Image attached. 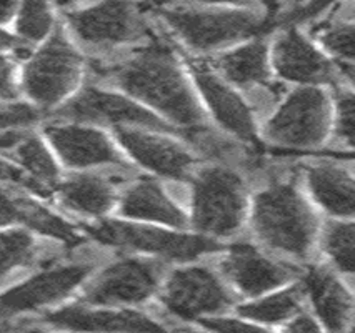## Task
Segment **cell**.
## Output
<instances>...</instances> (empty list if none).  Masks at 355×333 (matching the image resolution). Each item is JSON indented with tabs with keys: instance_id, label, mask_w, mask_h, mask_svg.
Instances as JSON below:
<instances>
[{
	"instance_id": "obj_40",
	"label": "cell",
	"mask_w": 355,
	"mask_h": 333,
	"mask_svg": "<svg viewBox=\"0 0 355 333\" xmlns=\"http://www.w3.org/2000/svg\"><path fill=\"white\" fill-rule=\"evenodd\" d=\"M53 3H55L57 7L62 10L69 12V10H73V9H78V7L82 6L84 2H90V0H52Z\"/></svg>"
},
{
	"instance_id": "obj_41",
	"label": "cell",
	"mask_w": 355,
	"mask_h": 333,
	"mask_svg": "<svg viewBox=\"0 0 355 333\" xmlns=\"http://www.w3.org/2000/svg\"><path fill=\"white\" fill-rule=\"evenodd\" d=\"M200 2H210V3L222 2V3H235V6H249L252 0H200Z\"/></svg>"
},
{
	"instance_id": "obj_2",
	"label": "cell",
	"mask_w": 355,
	"mask_h": 333,
	"mask_svg": "<svg viewBox=\"0 0 355 333\" xmlns=\"http://www.w3.org/2000/svg\"><path fill=\"white\" fill-rule=\"evenodd\" d=\"M254 228L272 249L307 257L317 219L294 183L274 182L255 197Z\"/></svg>"
},
{
	"instance_id": "obj_33",
	"label": "cell",
	"mask_w": 355,
	"mask_h": 333,
	"mask_svg": "<svg viewBox=\"0 0 355 333\" xmlns=\"http://www.w3.org/2000/svg\"><path fill=\"white\" fill-rule=\"evenodd\" d=\"M0 180L2 182H10V183H19L22 187L28 188V190L39 193V195H47V190H45V185L40 183L39 180L32 179L27 174H24L22 168L12 165V163L6 162V160L0 159Z\"/></svg>"
},
{
	"instance_id": "obj_26",
	"label": "cell",
	"mask_w": 355,
	"mask_h": 333,
	"mask_svg": "<svg viewBox=\"0 0 355 333\" xmlns=\"http://www.w3.org/2000/svg\"><path fill=\"white\" fill-rule=\"evenodd\" d=\"M55 28L49 0H20L15 15V32L22 42H42Z\"/></svg>"
},
{
	"instance_id": "obj_18",
	"label": "cell",
	"mask_w": 355,
	"mask_h": 333,
	"mask_svg": "<svg viewBox=\"0 0 355 333\" xmlns=\"http://www.w3.org/2000/svg\"><path fill=\"white\" fill-rule=\"evenodd\" d=\"M47 322L65 330L96 332H155L164 330L162 325L140 315L137 312L90 310L85 307H67L47 315Z\"/></svg>"
},
{
	"instance_id": "obj_36",
	"label": "cell",
	"mask_w": 355,
	"mask_h": 333,
	"mask_svg": "<svg viewBox=\"0 0 355 333\" xmlns=\"http://www.w3.org/2000/svg\"><path fill=\"white\" fill-rule=\"evenodd\" d=\"M288 332H297V333H313L319 332V325L315 323V320H312L311 316L300 315L287 327Z\"/></svg>"
},
{
	"instance_id": "obj_37",
	"label": "cell",
	"mask_w": 355,
	"mask_h": 333,
	"mask_svg": "<svg viewBox=\"0 0 355 333\" xmlns=\"http://www.w3.org/2000/svg\"><path fill=\"white\" fill-rule=\"evenodd\" d=\"M332 2H334V0H309L307 6H304L302 9L297 10L294 14V17L299 19V20L312 17V15L319 14L322 9H325V7H327L329 3H332Z\"/></svg>"
},
{
	"instance_id": "obj_23",
	"label": "cell",
	"mask_w": 355,
	"mask_h": 333,
	"mask_svg": "<svg viewBox=\"0 0 355 333\" xmlns=\"http://www.w3.org/2000/svg\"><path fill=\"white\" fill-rule=\"evenodd\" d=\"M313 197L325 210L349 217L354 212V180L336 165H315L307 170Z\"/></svg>"
},
{
	"instance_id": "obj_38",
	"label": "cell",
	"mask_w": 355,
	"mask_h": 333,
	"mask_svg": "<svg viewBox=\"0 0 355 333\" xmlns=\"http://www.w3.org/2000/svg\"><path fill=\"white\" fill-rule=\"evenodd\" d=\"M20 0H0V27L15 19Z\"/></svg>"
},
{
	"instance_id": "obj_4",
	"label": "cell",
	"mask_w": 355,
	"mask_h": 333,
	"mask_svg": "<svg viewBox=\"0 0 355 333\" xmlns=\"http://www.w3.org/2000/svg\"><path fill=\"white\" fill-rule=\"evenodd\" d=\"M193 224L200 232L224 237L237 232L245 213V187L235 172L209 167L193 180Z\"/></svg>"
},
{
	"instance_id": "obj_25",
	"label": "cell",
	"mask_w": 355,
	"mask_h": 333,
	"mask_svg": "<svg viewBox=\"0 0 355 333\" xmlns=\"http://www.w3.org/2000/svg\"><path fill=\"white\" fill-rule=\"evenodd\" d=\"M304 287H291L288 290L279 291V294L270 295L259 302L249 303L239 308L242 316L255 320L262 323H279L284 320L292 318L297 312L300 310V302H302Z\"/></svg>"
},
{
	"instance_id": "obj_17",
	"label": "cell",
	"mask_w": 355,
	"mask_h": 333,
	"mask_svg": "<svg viewBox=\"0 0 355 333\" xmlns=\"http://www.w3.org/2000/svg\"><path fill=\"white\" fill-rule=\"evenodd\" d=\"M191 67L202 96L205 97L217 120L242 141L257 143L259 141L254 118H252L249 107L243 104L242 98L232 89L227 87L218 77L207 71L204 65L192 64Z\"/></svg>"
},
{
	"instance_id": "obj_32",
	"label": "cell",
	"mask_w": 355,
	"mask_h": 333,
	"mask_svg": "<svg viewBox=\"0 0 355 333\" xmlns=\"http://www.w3.org/2000/svg\"><path fill=\"white\" fill-rule=\"evenodd\" d=\"M337 135L349 145L354 143V97L350 92H340L337 96Z\"/></svg>"
},
{
	"instance_id": "obj_28",
	"label": "cell",
	"mask_w": 355,
	"mask_h": 333,
	"mask_svg": "<svg viewBox=\"0 0 355 333\" xmlns=\"http://www.w3.org/2000/svg\"><path fill=\"white\" fill-rule=\"evenodd\" d=\"M37 246L26 230L0 232V280L14 269L34 262Z\"/></svg>"
},
{
	"instance_id": "obj_8",
	"label": "cell",
	"mask_w": 355,
	"mask_h": 333,
	"mask_svg": "<svg viewBox=\"0 0 355 333\" xmlns=\"http://www.w3.org/2000/svg\"><path fill=\"white\" fill-rule=\"evenodd\" d=\"M329 117V100L320 89H299L267 123L266 135L279 145L315 147L327 135Z\"/></svg>"
},
{
	"instance_id": "obj_35",
	"label": "cell",
	"mask_w": 355,
	"mask_h": 333,
	"mask_svg": "<svg viewBox=\"0 0 355 333\" xmlns=\"http://www.w3.org/2000/svg\"><path fill=\"white\" fill-rule=\"evenodd\" d=\"M202 325L209 330L216 332H257L259 327L250 323H243L242 320L232 318H204L200 320Z\"/></svg>"
},
{
	"instance_id": "obj_6",
	"label": "cell",
	"mask_w": 355,
	"mask_h": 333,
	"mask_svg": "<svg viewBox=\"0 0 355 333\" xmlns=\"http://www.w3.org/2000/svg\"><path fill=\"white\" fill-rule=\"evenodd\" d=\"M162 15L193 51H216L263 28L262 19L252 12L167 9Z\"/></svg>"
},
{
	"instance_id": "obj_29",
	"label": "cell",
	"mask_w": 355,
	"mask_h": 333,
	"mask_svg": "<svg viewBox=\"0 0 355 333\" xmlns=\"http://www.w3.org/2000/svg\"><path fill=\"white\" fill-rule=\"evenodd\" d=\"M325 252L342 272L352 273L354 270V225L334 222L324 233Z\"/></svg>"
},
{
	"instance_id": "obj_7",
	"label": "cell",
	"mask_w": 355,
	"mask_h": 333,
	"mask_svg": "<svg viewBox=\"0 0 355 333\" xmlns=\"http://www.w3.org/2000/svg\"><path fill=\"white\" fill-rule=\"evenodd\" d=\"M65 22L89 47H114L146 35V24L129 0H97L65 12Z\"/></svg>"
},
{
	"instance_id": "obj_10",
	"label": "cell",
	"mask_w": 355,
	"mask_h": 333,
	"mask_svg": "<svg viewBox=\"0 0 355 333\" xmlns=\"http://www.w3.org/2000/svg\"><path fill=\"white\" fill-rule=\"evenodd\" d=\"M64 118L78 122L112 123V125H140L152 130L177 134L175 127L165 123L154 114L130 102L129 98L104 92L97 87H85L67 105L59 110Z\"/></svg>"
},
{
	"instance_id": "obj_11",
	"label": "cell",
	"mask_w": 355,
	"mask_h": 333,
	"mask_svg": "<svg viewBox=\"0 0 355 333\" xmlns=\"http://www.w3.org/2000/svg\"><path fill=\"white\" fill-rule=\"evenodd\" d=\"M160 300L172 314L182 318L217 314L232 303V297L216 275L200 267L177 270L165 285Z\"/></svg>"
},
{
	"instance_id": "obj_27",
	"label": "cell",
	"mask_w": 355,
	"mask_h": 333,
	"mask_svg": "<svg viewBox=\"0 0 355 333\" xmlns=\"http://www.w3.org/2000/svg\"><path fill=\"white\" fill-rule=\"evenodd\" d=\"M15 155L24 167L44 185H52L59 180V168L53 162L51 152L44 142L34 135H24V138L15 145Z\"/></svg>"
},
{
	"instance_id": "obj_24",
	"label": "cell",
	"mask_w": 355,
	"mask_h": 333,
	"mask_svg": "<svg viewBox=\"0 0 355 333\" xmlns=\"http://www.w3.org/2000/svg\"><path fill=\"white\" fill-rule=\"evenodd\" d=\"M217 69L229 80L237 85L267 84L269 65H267V47L263 42H252L234 52L225 53L216 60Z\"/></svg>"
},
{
	"instance_id": "obj_12",
	"label": "cell",
	"mask_w": 355,
	"mask_h": 333,
	"mask_svg": "<svg viewBox=\"0 0 355 333\" xmlns=\"http://www.w3.org/2000/svg\"><path fill=\"white\" fill-rule=\"evenodd\" d=\"M159 285V269L150 262L127 258L105 269L90 283L84 300L97 305L139 303Z\"/></svg>"
},
{
	"instance_id": "obj_34",
	"label": "cell",
	"mask_w": 355,
	"mask_h": 333,
	"mask_svg": "<svg viewBox=\"0 0 355 333\" xmlns=\"http://www.w3.org/2000/svg\"><path fill=\"white\" fill-rule=\"evenodd\" d=\"M14 80V64L0 53V100H9L17 96Z\"/></svg>"
},
{
	"instance_id": "obj_3",
	"label": "cell",
	"mask_w": 355,
	"mask_h": 333,
	"mask_svg": "<svg viewBox=\"0 0 355 333\" xmlns=\"http://www.w3.org/2000/svg\"><path fill=\"white\" fill-rule=\"evenodd\" d=\"M84 59L62 27H55L24 67V89L34 104L49 109L77 87Z\"/></svg>"
},
{
	"instance_id": "obj_19",
	"label": "cell",
	"mask_w": 355,
	"mask_h": 333,
	"mask_svg": "<svg viewBox=\"0 0 355 333\" xmlns=\"http://www.w3.org/2000/svg\"><path fill=\"white\" fill-rule=\"evenodd\" d=\"M304 289L312 297L322 323L332 332L345 330L352 320V297L344 285L329 270L315 267L309 270Z\"/></svg>"
},
{
	"instance_id": "obj_31",
	"label": "cell",
	"mask_w": 355,
	"mask_h": 333,
	"mask_svg": "<svg viewBox=\"0 0 355 333\" xmlns=\"http://www.w3.org/2000/svg\"><path fill=\"white\" fill-rule=\"evenodd\" d=\"M39 120V112L27 104L0 105V132L26 129Z\"/></svg>"
},
{
	"instance_id": "obj_5",
	"label": "cell",
	"mask_w": 355,
	"mask_h": 333,
	"mask_svg": "<svg viewBox=\"0 0 355 333\" xmlns=\"http://www.w3.org/2000/svg\"><path fill=\"white\" fill-rule=\"evenodd\" d=\"M85 230L101 244L157 253L160 257L180 262L193 260L202 253L222 249L216 240L205 237L182 235L162 228L142 227V225L119 220L97 222V224L85 225Z\"/></svg>"
},
{
	"instance_id": "obj_21",
	"label": "cell",
	"mask_w": 355,
	"mask_h": 333,
	"mask_svg": "<svg viewBox=\"0 0 355 333\" xmlns=\"http://www.w3.org/2000/svg\"><path fill=\"white\" fill-rule=\"evenodd\" d=\"M62 204L84 215H102L109 212L115 200L114 185L105 177L78 174L59 185Z\"/></svg>"
},
{
	"instance_id": "obj_15",
	"label": "cell",
	"mask_w": 355,
	"mask_h": 333,
	"mask_svg": "<svg viewBox=\"0 0 355 333\" xmlns=\"http://www.w3.org/2000/svg\"><path fill=\"white\" fill-rule=\"evenodd\" d=\"M227 277L247 295H259L284 285L297 275L291 265L275 263L252 245H234L224 260Z\"/></svg>"
},
{
	"instance_id": "obj_30",
	"label": "cell",
	"mask_w": 355,
	"mask_h": 333,
	"mask_svg": "<svg viewBox=\"0 0 355 333\" xmlns=\"http://www.w3.org/2000/svg\"><path fill=\"white\" fill-rule=\"evenodd\" d=\"M320 42L329 48L334 55L345 62L347 71L354 75L352 59H354V26L352 22H330L329 26L322 27L319 30Z\"/></svg>"
},
{
	"instance_id": "obj_9",
	"label": "cell",
	"mask_w": 355,
	"mask_h": 333,
	"mask_svg": "<svg viewBox=\"0 0 355 333\" xmlns=\"http://www.w3.org/2000/svg\"><path fill=\"white\" fill-rule=\"evenodd\" d=\"M87 263L53 267L0 295V320L27 314L65 298L90 273Z\"/></svg>"
},
{
	"instance_id": "obj_22",
	"label": "cell",
	"mask_w": 355,
	"mask_h": 333,
	"mask_svg": "<svg viewBox=\"0 0 355 333\" xmlns=\"http://www.w3.org/2000/svg\"><path fill=\"white\" fill-rule=\"evenodd\" d=\"M121 210L134 219L160 222L172 227H184L185 215L165 197L152 180H142L123 195Z\"/></svg>"
},
{
	"instance_id": "obj_20",
	"label": "cell",
	"mask_w": 355,
	"mask_h": 333,
	"mask_svg": "<svg viewBox=\"0 0 355 333\" xmlns=\"http://www.w3.org/2000/svg\"><path fill=\"white\" fill-rule=\"evenodd\" d=\"M12 224L27 225L45 235L59 238L67 245H77L82 240L67 222L53 215L42 205L35 204L34 200L12 195L0 187V227Z\"/></svg>"
},
{
	"instance_id": "obj_1",
	"label": "cell",
	"mask_w": 355,
	"mask_h": 333,
	"mask_svg": "<svg viewBox=\"0 0 355 333\" xmlns=\"http://www.w3.org/2000/svg\"><path fill=\"white\" fill-rule=\"evenodd\" d=\"M92 71L125 92L142 98L177 123L187 127L204 125V114L184 79L179 62L164 44L147 45L117 64L97 62Z\"/></svg>"
},
{
	"instance_id": "obj_16",
	"label": "cell",
	"mask_w": 355,
	"mask_h": 333,
	"mask_svg": "<svg viewBox=\"0 0 355 333\" xmlns=\"http://www.w3.org/2000/svg\"><path fill=\"white\" fill-rule=\"evenodd\" d=\"M275 69L284 79L322 84L334 79L332 65L295 27L287 28L279 35L274 47Z\"/></svg>"
},
{
	"instance_id": "obj_14",
	"label": "cell",
	"mask_w": 355,
	"mask_h": 333,
	"mask_svg": "<svg viewBox=\"0 0 355 333\" xmlns=\"http://www.w3.org/2000/svg\"><path fill=\"white\" fill-rule=\"evenodd\" d=\"M115 134L125 150L144 167L175 180L189 179L193 159L177 143L123 125L115 127Z\"/></svg>"
},
{
	"instance_id": "obj_39",
	"label": "cell",
	"mask_w": 355,
	"mask_h": 333,
	"mask_svg": "<svg viewBox=\"0 0 355 333\" xmlns=\"http://www.w3.org/2000/svg\"><path fill=\"white\" fill-rule=\"evenodd\" d=\"M19 48H27V44L22 42L17 35H12L0 28V51H19Z\"/></svg>"
},
{
	"instance_id": "obj_13",
	"label": "cell",
	"mask_w": 355,
	"mask_h": 333,
	"mask_svg": "<svg viewBox=\"0 0 355 333\" xmlns=\"http://www.w3.org/2000/svg\"><path fill=\"white\" fill-rule=\"evenodd\" d=\"M45 134L65 165L84 168L101 163H117L125 167L121 154L102 132L72 123H53L45 129Z\"/></svg>"
}]
</instances>
